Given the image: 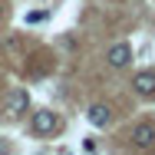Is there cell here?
Listing matches in <instances>:
<instances>
[{"label":"cell","instance_id":"cell-1","mask_svg":"<svg viewBox=\"0 0 155 155\" xmlns=\"http://www.w3.org/2000/svg\"><path fill=\"white\" fill-rule=\"evenodd\" d=\"M56 112H50V109H43V112H33V132L36 135H50V132H56Z\"/></svg>","mask_w":155,"mask_h":155},{"label":"cell","instance_id":"cell-2","mask_svg":"<svg viewBox=\"0 0 155 155\" xmlns=\"http://www.w3.org/2000/svg\"><path fill=\"white\" fill-rule=\"evenodd\" d=\"M106 60H109L112 69H125V66L132 63V46H129V43H116V46L109 50V56H106Z\"/></svg>","mask_w":155,"mask_h":155},{"label":"cell","instance_id":"cell-3","mask_svg":"<svg viewBox=\"0 0 155 155\" xmlns=\"http://www.w3.org/2000/svg\"><path fill=\"white\" fill-rule=\"evenodd\" d=\"M132 145H135V149H152V145H155V125H149V122L135 125V132H132Z\"/></svg>","mask_w":155,"mask_h":155},{"label":"cell","instance_id":"cell-4","mask_svg":"<svg viewBox=\"0 0 155 155\" xmlns=\"http://www.w3.org/2000/svg\"><path fill=\"white\" fill-rule=\"evenodd\" d=\"M86 119H89L96 129H102V125H109V122H112V109H109L106 102H96V106H89Z\"/></svg>","mask_w":155,"mask_h":155},{"label":"cell","instance_id":"cell-5","mask_svg":"<svg viewBox=\"0 0 155 155\" xmlns=\"http://www.w3.org/2000/svg\"><path fill=\"white\" fill-rule=\"evenodd\" d=\"M132 86H135L139 96H155V73H139L132 79Z\"/></svg>","mask_w":155,"mask_h":155},{"label":"cell","instance_id":"cell-6","mask_svg":"<svg viewBox=\"0 0 155 155\" xmlns=\"http://www.w3.org/2000/svg\"><path fill=\"white\" fill-rule=\"evenodd\" d=\"M27 106H30V96L23 93V89H17V93L7 99V112H10V116H20V112H23Z\"/></svg>","mask_w":155,"mask_h":155},{"label":"cell","instance_id":"cell-7","mask_svg":"<svg viewBox=\"0 0 155 155\" xmlns=\"http://www.w3.org/2000/svg\"><path fill=\"white\" fill-rule=\"evenodd\" d=\"M46 17H50L46 10H43V13H40V10H33V13H27V23H40V20H46Z\"/></svg>","mask_w":155,"mask_h":155},{"label":"cell","instance_id":"cell-8","mask_svg":"<svg viewBox=\"0 0 155 155\" xmlns=\"http://www.w3.org/2000/svg\"><path fill=\"white\" fill-rule=\"evenodd\" d=\"M66 155H69V152H66Z\"/></svg>","mask_w":155,"mask_h":155}]
</instances>
